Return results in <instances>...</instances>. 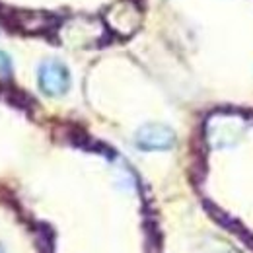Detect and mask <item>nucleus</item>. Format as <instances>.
<instances>
[{"label": "nucleus", "mask_w": 253, "mask_h": 253, "mask_svg": "<svg viewBox=\"0 0 253 253\" xmlns=\"http://www.w3.org/2000/svg\"><path fill=\"white\" fill-rule=\"evenodd\" d=\"M246 130V123L242 117L238 115H212L207 126H205V134H207V140L214 146V148H228V146H234L242 134Z\"/></svg>", "instance_id": "obj_1"}, {"label": "nucleus", "mask_w": 253, "mask_h": 253, "mask_svg": "<svg viewBox=\"0 0 253 253\" xmlns=\"http://www.w3.org/2000/svg\"><path fill=\"white\" fill-rule=\"evenodd\" d=\"M39 90L49 97H61L70 90V70L59 59H47L37 70Z\"/></svg>", "instance_id": "obj_2"}, {"label": "nucleus", "mask_w": 253, "mask_h": 253, "mask_svg": "<svg viewBox=\"0 0 253 253\" xmlns=\"http://www.w3.org/2000/svg\"><path fill=\"white\" fill-rule=\"evenodd\" d=\"M134 144L144 152H162L175 146L173 128L162 123H146L134 134Z\"/></svg>", "instance_id": "obj_3"}, {"label": "nucleus", "mask_w": 253, "mask_h": 253, "mask_svg": "<svg viewBox=\"0 0 253 253\" xmlns=\"http://www.w3.org/2000/svg\"><path fill=\"white\" fill-rule=\"evenodd\" d=\"M8 28L32 35H45L55 28V18L47 12H33V10H10Z\"/></svg>", "instance_id": "obj_4"}, {"label": "nucleus", "mask_w": 253, "mask_h": 253, "mask_svg": "<svg viewBox=\"0 0 253 253\" xmlns=\"http://www.w3.org/2000/svg\"><path fill=\"white\" fill-rule=\"evenodd\" d=\"M109 22H111L113 28H117L119 22H123L121 28H119V32L126 35V33H132L136 30V26H138V16H136L134 6H132L130 2H121V4L113 6V10H111V14H109Z\"/></svg>", "instance_id": "obj_5"}, {"label": "nucleus", "mask_w": 253, "mask_h": 253, "mask_svg": "<svg viewBox=\"0 0 253 253\" xmlns=\"http://www.w3.org/2000/svg\"><path fill=\"white\" fill-rule=\"evenodd\" d=\"M0 95H4V99L12 105V107H16V109H20V111H26V113H32L33 107H35V101H33V97L28 92H24V90H20V88H16L14 84H4L2 88H0Z\"/></svg>", "instance_id": "obj_6"}, {"label": "nucleus", "mask_w": 253, "mask_h": 253, "mask_svg": "<svg viewBox=\"0 0 253 253\" xmlns=\"http://www.w3.org/2000/svg\"><path fill=\"white\" fill-rule=\"evenodd\" d=\"M35 238H37L39 252L53 253V250H55V230L49 224H37L35 226Z\"/></svg>", "instance_id": "obj_7"}, {"label": "nucleus", "mask_w": 253, "mask_h": 253, "mask_svg": "<svg viewBox=\"0 0 253 253\" xmlns=\"http://www.w3.org/2000/svg\"><path fill=\"white\" fill-rule=\"evenodd\" d=\"M146 230V253H160L162 252V234H160L158 222L146 220L144 224Z\"/></svg>", "instance_id": "obj_8"}, {"label": "nucleus", "mask_w": 253, "mask_h": 253, "mask_svg": "<svg viewBox=\"0 0 253 253\" xmlns=\"http://www.w3.org/2000/svg\"><path fill=\"white\" fill-rule=\"evenodd\" d=\"M0 76L6 80L12 76V61L4 51H0Z\"/></svg>", "instance_id": "obj_9"}, {"label": "nucleus", "mask_w": 253, "mask_h": 253, "mask_svg": "<svg viewBox=\"0 0 253 253\" xmlns=\"http://www.w3.org/2000/svg\"><path fill=\"white\" fill-rule=\"evenodd\" d=\"M0 253H4V250H2V248H0Z\"/></svg>", "instance_id": "obj_10"}]
</instances>
